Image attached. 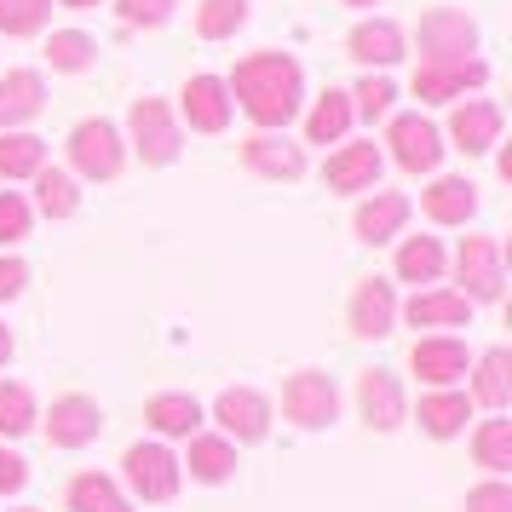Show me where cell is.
Segmentation results:
<instances>
[{
  "label": "cell",
  "instance_id": "cell-1",
  "mask_svg": "<svg viewBox=\"0 0 512 512\" xmlns=\"http://www.w3.org/2000/svg\"><path fill=\"white\" fill-rule=\"evenodd\" d=\"M225 87H231V104L248 110L259 133H282L305 104V70L288 52H248Z\"/></svg>",
  "mask_w": 512,
  "mask_h": 512
},
{
  "label": "cell",
  "instance_id": "cell-14",
  "mask_svg": "<svg viewBox=\"0 0 512 512\" xmlns=\"http://www.w3.org/2000/svg\"><path fill=\"white\" fill-rule=\"evenodd\" d=\"M179 104H185V121L196 133H225V127H231V110H236L231 87H225L219 75H190Z\"/></svg>",
  "mask_w": 512,
  "mask_h": 512
},
{
  "label": "cell",
  "instance_id": "cell-23",
  "mask_svg": "<svg viewBox=\"0 0 512 512\" xmlns=\"http://www.w3.org/2000/svg\"><path fill=\"white\" fill-rule=\"evenodd\" d=\"M420 202H426V219H432V225H466V219L478 213V185L443 173V179H432V190H426Z\"/></svg>",
  "mask_w": 512,
  "mask_h": 512
},
{
  "label": "cell",
  "instance_id": "cell-18",
  "mask_svg": "<svg viewBox=\"0 0 512 512\" xmlns=\"http://www.w3.org/2000/svg\"><path fill=\"white\" fill-rule=\"evenodd\" d=\"M501 104H489V98H466V104H455V116H449V139H455V150H466V156H484L489 144L501 139Z\"/></svg>",
  "mask_w": 512,
  "mask_h": 512
},
{
  "label": "cell",
  "instance_id": "cell-43",
  "mask_svg": "<svg viewBox=\"0 0 512 512\" xmlns=\"http://www.w3.org/2000/svg\"><path fill=\"white\" fill-rule=\"evenodd\" d=\"M24 282H29V265H24V259L0 254V300H18V294H24Z\"/></svg>",
  "mask_w": 512,
  "mask_h": 512
},
{
  "label": "cell",
  "instance_id": "cell-5",
  "mask_svg": "<svg viewBox=\"0 0 512 512\" xmlns=\"http://www.w3.org/2000/svg\"><path fill=\"white\" fill-rule=\"evenodd\" d=\"M282 415L305 426V432H323L328 420L340 415V392H334V380L323 369H300L288 374V386H282Z\"/></svg>",
  "mask_w": 512,
  "mask_h": 512
},
{
  "label": "cell",
  "instance_id": "cell-13",
  "mask_svg": "<svg viewBox=\"0 0 512 512\" xmlns=\"http://www.w3.org/2000/svg\"><path fill=\"white\" fill-rule=\"evenodd\" d=\"M403 225H409V196H397V190H369L357 202V213H351V231H357V242H369V248L392 242Z\"/></svg>",
  "mask_w": 512,
  "mask_h": 512
},
{
  "label": "cell",
  "instance_id": "cell-30",
  "mask_svg": "<svg viewBox=\"0 0 512 512\" xmlns=\"http://www.w3.org/2000/svg\"><path fill=\"white\" fill-rule=\"evenodd\" d=\"M472 415V397L466 392H426L420 397V426L432 432V438H455Z\"/></svg>",
  "mask_w": 512,
  "mask_h": 512
},
{
  "label": "cell",
  "instance_id": "cell-22",
  "mask_svg": "<svg viewBox=\"0 0 512 512\" xmlns=\"http://www.w3.org/2000/svg\"><path fill=\"white\" fill-rule=\"evenodd\" d=\"M403 317L415 328H461L472 317V300H466L461 288H420L415 300L403 305Z\"/></svg>",
  "mask_w": 512,
  "mask_h": 512
},
{
  "label": "cell",
  "instance_id": "cell-44",
  "mask_svg": "<svg viewBox=\"0 0 512 512\" xmlns=\"http://www.w3.org/2000/svg\"><path fill=\"white\" fill-rule=\"evenodd\" d=\"M6 357H12V334H6V323H0V369H6Z\"/></svg>",
  "mask_w": 512,
  "mask_h": 512
},
{
  "label": "cell",
  "instance_id": "cell-7",
  "mask_svg": "<svg viewBox=\"0 0 512 512\" xmlns=\"http://www.w3.org/2000/svg\"><path fill=\"white\" fill-rule=\"evenodd\" d=\"M121 466H127V484L139 501H173L179 495V455L167 443H133Z\"/></svg>",
  "mask_w": 512,
  "mask_h": 512
},
{
  "label": "cell",
  "instance_id": "cell-35",
  "mask_svg": "<svg viewBox=\"0 0 512 512\" xmlns=\"http://www.w3.org/2000/svg\"><path fill=\"white\" fill-rule=\"evenodd\" d=\"M35 426V397L18 380H0V438H24Z\"/></svg>",
  "mask_w": 512,
  "mask_h": 512
},
{
  "label": "cell",
  "instance_id": "cell-41",
  "mask_svg": "<svg viewBox=\"0 0 512 512\" xmlns=\"http://www.w3.org/2000/svg\"><path fill=\"white\" fill-rule=\"evenodd\" d=\"M466 512H512V489L501 478H489V484L466 489Z\"/></svg>",
  "mask_w": 512,
  "mask_h": 512
},
{
  "label": "cell",
  "instance_id": "cell-26",
  "mask_svg": "<svg viewBox=\"0 0 512 512\" xmlns=\"http://www.w3.org/2000/svg\"><path fill=\"white\" fill-rule=\"evenodd\" d=\"M190 478H202V484H225L236 472V443L231 438H208V432H190Z\"/></svg>",
  "mask_w": 512,
  "mask_h": 512
},
{
  "label": "cell",
  "instance_id": "cell-31",
  "mask_svg": "<svg viewBox=\"0 0 512 512\" xmlns=\"http://www.w3.org/2000/svg\"><path fill=\"white\" fill-rule=\"evenodd\" d=\"M35 208L47 213V219H70V213L81 208L75 173H64V167H41V173H35Z\"/></svg>",
  "mask_w": 512,
  "mask_h": 512
},
{
  "label": "cell",
  "instance_id": "cell-37",
  "mask_svg": "<svg viewBox=\"0 0 512 512\" xmlns=\"http://www.w3.org/2000/svg\"><path fill=\"white\" fill-rule=\"evenodd\" d=\"M472 449H478V466L507 472V466H512V420H484V426H478V438H472Z\"/></svg>",
  "mask_w": 512,
  "mask_h": 512
},
{
  "label": "cell",
  "instance_id": "cell-42",
  "mask_svg": "<svg viewBox=\"0 0 512 512\" xmlns=\"http://www.w3.org/2000/svg\"><path fill=\"white\" fill-rule=\"evenodd\" d=\"M24 484H29V461L18 455V449L0 443V495H18Z\"/></svg>",
  "mask_w": 512,
  "mask_h": 512
},
{
  "label": "cell",
  "instance_id": "cell-39",
  "mask_svg": "<svg viewBox=\"0 0 512 512\" xmlns=\"http://www.w3.org/2000/svg\"><path fill=\"white\" fill-rule=\"evenodd\" d=\"M29 219H35V208H29L18 190H0V248H18L29 236Z\"/></svg>",
  "mask_w": 512,
  "mask_h": 512
},
{
  "label": "cell",
  "instance_id": "cell-6",
  "mask_svg": "<svg viewBox=\"0 0 512 512\" xmlns=\"http://www.w3.org/2000/svg\"><path fill=\"white\" fill-rule=\"evenodd\" d=\"M386 144H392V162L403 173H438V162H443V133L420 110L386 121Z\"/></svg>",
  "mask_w": 512,
  "mask_h": 512
},
{
  "label": "cell",
  "instance_id": "cell-38",
  "mask_svg": "<svg viewBox=\"0 0 512 512\" xmlns=\"http://www.w3.org/2000/svg\"><path fill=\"white\" fill-rule=\"evenodd\" d=\"M52 18V0H0V35H35Z\"/></svg>",
  "mask_w": 512,
  "mask_h": 512
},
{
  "label": "cell",
  "instance_id": "cell-16",
  "mask_svg": "<svg viewBox=\"0 0 512 512\" xmlns=\"http://www.w3.org/2000/svg\"><path fill=\"white\" fill-rule=\"evenodd\" d=\"M242 167L259 173V179H282V185H294L305 173V150L300 144H288L282 133H254V139H242Z\"/></svg>",
  "mask_w": 512,
  "mask_h": 512
},
{
  "label": "cell",
  "instance_id": "cell-47",
  "mask_svg": "<svg viewBox=\"0 0 512 512\" xmlns=\"http://www.w3.org/2000/svg\"><path fill=\"white\" fill-rule=\"evenodd\" d=\"M18 512H35V507H18Z\"/></svg>",
  "mask_w": 512,
  "mask_h": 512
},
{
  "label": "cell",
  "instance_id": "cell-32",
  "mask_svg": "<svg viewBox=\"0 0 512 512\" xmlns=\"http://www.w3.org/2000/svg\"><path fill=\"white\" fill-rule=\"evenodd\" d=\"M70 512H133V507H127V495L104 472H81L70 484Z\"/></svg>",
  "mask_w": 512,
  "mask_h": 512
},
{
  "label": "cell",
  "instance_id": "cell-36",
  "mask_svg": "<svg viewBox=\"0 0 512 512\" xmlns=\"http://www.w3.org/2000/svg\"><path fill=\"white\" fill-rule=\"evenodd\" d=\"M392 104H397V87H392V75H363L357 81V93H351V116H363V121H380V116H392Z\"/></svg>",
  "mask_w": 512,
  "mask_h": 512
},
{
  "label": "cell",
  "instance_id": "cell-46",
  "mask_svg": "<svg viewBox=\"0 0 512 512\" xmlns=\"http://www.w3.org/2000/svg\"><path fill=\"white\" fill-rule=\"evenodd\" d=\"M340 6H380V0H340Z\"/></svg>",
  "mask_w": 512,
  "mask_h": 512
},
{
  "label": "cell",
  "instance_id": "cell-40",
  "mask_svg": "<svg viewBox=\"0 0 512 512\" xmlns=\"http://www.w3.org/2000/svg\"><path fill=\"white\" fill-rule=\"evenodd\" d=\"M179 0H116V18L127 29H162Z\"/></svg>",
  "mask_w": 512,
  "mask_h": 512
},
{
  "label": "cell",
  "instance_id": "cell-25",
  "mask_svg": "<svg viewBox=\"0 0 512 512\" xmlns=\"http://www.w3.org/2000/svg\"><path fill=\"white\" fill-rule=\"evenodd\" d=\"M351 93H340V87H328L317 104H311V116H305V139L311 144H340L351 133Z\"/></svg>",
  "mask_w": 512,
  "mask_h": 512
},
{
  "label": "cell",
  "instance_id": "cell-2",
  "mask_svg": "<svg viewBox=\"0 0 512 512\" xmlns=\"http://www.w3.org/2000/svg\"><path fill=\"white\" fill-rule=\"evenodd\" d=\"M127 127H133V150H139L144 167L179 162V150H185V127H179V116L167 110L162 98H139V104L127 110Z\"/></svg>",
  "mask_w": 512,
  "mask_h": 512
},
{
  "label": "cell",
  "instance_id": "cell-4",
  "mask_svg": "<svg viewBox=\"0 0 512 512\" xmlns=\"http://www.w3.org/2000/svg\"><path fill=\"white\" fill-rule=\"evenodd\" d=\"M121 162H127V150H121V133H116V121H81L70 133V167L81 173V179H93V185H104V179H116Z\"/></svg>",
  "mask_w": 512,
  "mask_h": 512
},
{
  "label": "cell",
  "instance_id": "cell-45",
  "mask_svg": "<svg viewBox=\"0 0 512 512\" xmlns=\"http://www.w3.org/2000/svg\"><path fill=\"white\" fill-rule=\"evenodd\" d=\"M70 12H93V6H104V0H64Z\"/></svg>",
  "mask_w": 512,
  "mask_h": 512
},
{
  "label": "cell",
  "instance_id": "cell-29",
  "mask_svg": "<svg viewBox=\"0 0 512 512\" xmlns=\"http://www.w3.org/2000/svg\"><path fill=\"white\" fill-rule=\"evenodd\" d=\"M512 397V351H484L478 357V380H472V403H484V409H507Z\"/></svg>",
  "mask_w": 512,
  "mask_h": 512
},
{
  "label": "cell",
  "instance_id": "cell-3",
  "mask_svg": "<svg viewBox=\"0 0 512 512\" xmlns=\"http://www.w3.org/2000/svg\"><path fill=\"white\" fill-rule=\"evenodd\" d=\"M415 41H420V64H466L478 52V24L455 6H432L420 18Z\"/></svg>",
  "mask_w": 512,
  "mask_h": 512
},
{
  "label": "cell",
  "instance_id": "cell-11",
  "mask_svg": "<svg viewBox=\"0 0 512 512\" xmlns=\"http://www.w3.org/2000/svg\"><path fill=\"white\" fill-rule=\"evenodd\" d=\"M484 81H489V64L466 58V64H420L409 87H415L420 104H455L466 87H484Z\"/></svg>",
  "mask_w": 512,
  "mask_h": 512
},
{
  "label": "cell",
  "instance_id": "cell-10",
  "mask_svg": "<svg viewBox=\"0 0 512 512\" xmlns=\"http://www.w3.org/2000/svg\"><path fill=\"white\" fill-rule=\"evenodd\" d=\"M213 420L225 426L231 443H259L271 432V403H265L254 386H225V392L213 397Z\"/></svg>",
  "mask_w": 512,
  "mask_h": 512
},
{
  "label": "cell",
  "instance_id": "cell-12",
  "mask_svg": "<svg viewBox=\"0 0 512 512\" xmlns=\"http://www.w3.org/2000/svg\"><path fill=\"white\" fill-rule=\"evenodd\" d=\"M346 323L351 334H363V340H380V334H392L397 323V294L386 277H369L351 288V305H346Z\"/></svg>",
  "mask_w": 512,
  "mask_h": 512
},
{
  "label": "cell",
  "instance_id": "cell-33",
  "mask_svg": "<svg viewBox=\"0 0 512 512\" xmlns=\"http://www.w3.org/2000/svg\"><path fill=\"white\" fill-rule=\"evenodd\" d=\"M248 24V0H202L196 6V35L202 41H231Z\"/></svg>",
  "mask_w": 512,
  "mask_h": 512
},
{
  "label": "cell",
  "instance_id": "cell-34",
  "mask_svg": "<svg viewBox=\"0 0 512 512\" xmlns=\"http://www.w3.org/2000/svg\"><path fill=\"white\" fill-rule=\"evenodd\" d=\"M93 58H98V41L93 35H81V29H58V35L47 41V64L52 70H64V75H81Z\"/></svg>",
  "mask_w": 512,
  "mask_h": 512
},
{
  "label": "cell",
  "instance_id": "cell-28",
  "mask_svg": "<svg viewBox=\"0 0 512 512\" xmlns=\"http://www.w3.org/2000/svg\"><path fill=\"white\" fill-rule=\"evenodd\" d=\"M47 167V139L35 133H0V179H35Z\"/></svg>",
  "mask_w": 512,
  "mask_h": 512
},
{
  "label": "cell",
  "instance_id": "cell-19",
  "mask_svg": "<svg viewBox=\"0 0 512 512\" xmlns=\"http://www.w3.org/2000/svg\"><path fill=\"white\" fill-rule=\"evenodd\" d=\"M98 426H104V415H98V403L93 397H58L52 403V415H47V438L58 443V449H81V443H93L98 438Z\"/></svg>",
  "mask_w": 512,
  "mask_h": 512
},
{
  "label": "cell",
  "instance_id": "cell-15",
  "mask_svg": "<svg viewBox=\"0 0 512 512\" xmlns=\"http://www.w3.org/2000/svg\"><path fill=\"white\" fill-rule=\"evenodd\" d=\"M47 110V81L41 70H6L0 75V133H24V121Z\"/></svg>",
  "mask_w": 512,
  "mask_h": 512
},
{
  "label": "cell",
  "instance_id": "cell-27",
  "mask_svg": "<svg viewBox=\"0 0 512 512\" xmlns=\"http://www.w3.org/2000/svg\"><path fill=\"white\" fill-rule=\"evenodd\" d=\"M443 265H449V259H443L438 236H409V242L397 248V282H415V288L420 282H438Z\"/></svg>",
  "mask_w": 512,
  "mask_h": 512
},
{
  "label": "cell",
  "instance_id": "cell-21",
  "mask_svg": "<svg viewBox=\"0 0 512 512\" xmlns=\"http://www.w3.org/2000/svg\"><path fill=\"white\" fill-rule=\"evenodd\" d=\"M409 363H415V374L426 380V386H449V380H461L466 374V346L455 340V334H432V340H415V351H409Z\"/></svg>",
  "mask_w": 512,
  "mask_h": 512
},
{
  "label": "cell",
  "instance_id": "cell-9",
  "mask_svg": "<svg viewBox=\"0 0 512 512\" xmlns=\"http://www.w3.org/2000/svg\"><path fill=\"white\" fill-rule=\"evenodd\" d=\"M380 167H386V156H380L374 139L340 144V150L328 156V167H323V185L340 190V196H369V190H380Z\"/></svg>",
  "mask_w": 512,
  "mask_h": 512
},
{
  "label": "cell",
  "instance_id": "cell-24",
  "mask_svg": "<svg viewBox=\"0 0 512 512\" xmlns=\"http://www.w3.org/2000/svg\"><path fill=\"white\" fill-rule=\"evenodd\" d=\"M144 426H156L162 438H190L202 426V403L190 392H162V397L144 403Z\"/></svg>",
  "mask_w": 512,
  "mask_h": 512
},
{
  "label": "cell",
  "instance_id": "cell-17",
  "mask_svg": "<svg viewBox=\"0 0 512 512\" xmlns=\"http://www.w3.org/2000/svg\"><path fill=\"white\" fill-rule=\"evenodd\" d=\"M357 409L374 432H397L403 426V386L392 369H363L357 374Z\"/></svg>",
  "mask_w": 512,
  "mask_h": 512
},
{
  "label": "cell",
  "instance_id": "cell-8",
  "mask_svg": "<svg viewBox=\"0 0 512 512\" xmlns=\"http://www.w3.org/2000/svg\"><path fill=\"white\" fill-rule=\"evenodd\" d=\"M455 277L466 282V300H501L507 288V265H501V242L495 236H466L455 254Z\"/></svg>",
  "mask_w": 512,
  "mask_h": 512
},
{
  "label": "cell",
  "instance_id": "cell-20",
  "mask_svg": "<svg viewBox=\"0 0 512 512\" xmlns=\"http://www.w3.org/2000/svg\"><path fill=\"white\" fill-rule=\"evenodd\" d=\"M346 52L363 64V70H392L403 58V29L392 18H363V24L346 35Z\"/></svg>",
  "mask_w": 512,
  "mask_h": 512
}]
</instances>
